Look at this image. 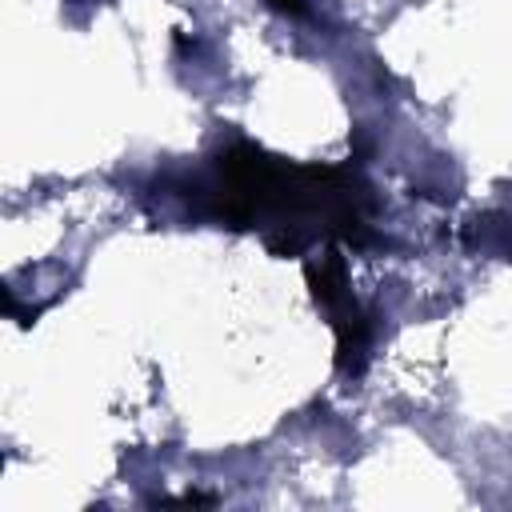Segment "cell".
<instances>
[{"label":"cell","instance_id":"cell-1","mask_svg":"<svg viewBox=\"0 0 512 512\" xmlns=\"http://www.w3.org/2000/svg\"><path fill=\"white\" fill-rule=\"evenodd\" d=\"M272 8H280V12H288V16H304L308 8H304V0H268Z\"/></svg>","mask_w":512,"mask_h":512}]
</instances>
